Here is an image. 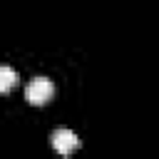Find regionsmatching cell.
<instances>
[{"instance_id":"cell-2","label":"cell","mask_w":159,"mask_h":159,"mask_svg":"<svg viewBox=\"0 0 159 159\" xmlns=\"http://www.w3.org/2000/svg\"><path fill=\"white\" fill-rule=\"evenodd\" d=\"M52 147H55L57 154L67 157V154H72L80 147V139H77V134L72 129H55L52 132Z\"/></svg>"},{"instance_id":"cell-1","label":"cell","mask_w":159,"mask_h":159,"mask_svg":"<svg viewBox=\"0 0 159 159\" xmlns=\"http://www.w3.org/2000/svg\"><path fill=\"white\" fill-rule=\"evenodd\" d=\"M52 94H55V84H52L47 77H32V80L27 82V87H25V99H27L30 104H35V107L50 102Z\"/></svg>"},{"instance_id":"cell-3","label":"cell","mask_w":159,"mask_h":159,"mask_svg":"<svg viewBox=\"0 0 159 159\" xmlns=\"http://www.w3.org/2000/svg\"><path fill=\"white\" fill-rule=\"evenodd\" d=\"M15 80H17V75L12 72V67L2 65L0 67V92H10L15 87Z\"/></svg>"}]
</instances>
